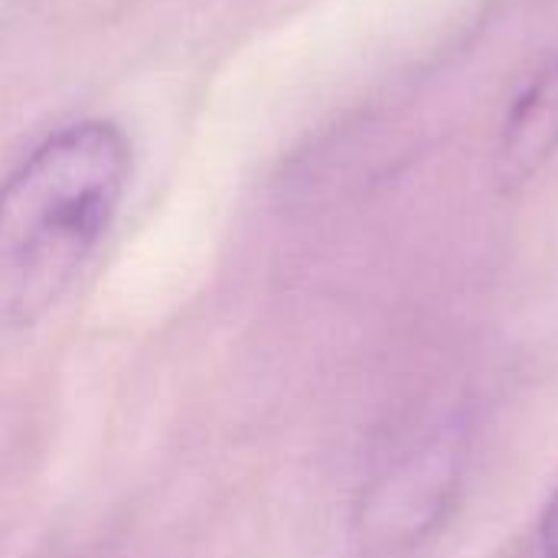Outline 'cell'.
I'll use <instances>...</instances> for the list:
<instances>
[{"instance_id": "277c9868", "label": "cell", "mask_w": 558, "mask_h": 558, "mask_svg": "<svg viewBox=\"0 0 558 558\" xmlns=\"http://www.w3.org/2000/svg\"><path fill=\"white\" fill-rule=\"evenodd\" d=\"M539 556L558 558V490L549 497L539 517Z\"/></svg>"}, {"instance_id": "6da1fadb", "label": "cell", "mask_w": 558, "mask_h": 558, "mask_svg": "<svg viewBox=\"0 0 558 558\" xmlns=\"http://www.w3.org/2000/svg\"><path fill=\"white\" fill-rule=\"evenodd\" d=\"M134 173L118 121L82 118L39 141L0 183V333L46 320L108 239Z\"/></svg>"}, {"instance_id": "7a4b0ae2", "label": "cell", "mask_w": 558, "mask_h": 558, "mask_svg": "<svg viewBox=\"0 0 558 558\" xmlns=\"http://www.w3.org/2000/svg\"><path fill=\"white\" fill-rule=\"evenodd\" d=\"M458 484L461 445L454 435H438L383 481L369 507L373 533L392 543L428 536L451 510Z\"/></svg>"}, {"instance_id": "3957f363", "label": "cell", "mask_w": 558, "mask_h": 558, "mask_svg": "<svg viewBox=\"0 0 558 558\" xmlns=\"http://www.w3.org/2000/svg\"><path fill=\"white\" fill-rule=\"evenodd\" d=\"M558 157V52L543 56L517 85L494 147V180L504 193L523 190Z\"/></svg>"}]
</instances>
